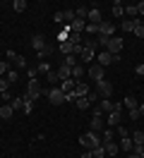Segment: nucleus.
Instances as JSON below:
<instances>
[{
	"label": "nucleus",
	"instance_id": "25",
	"mask_svg": "<svg viewBox=\"0 0 144 158\" xmlns=\"http://www.w3.org/2000/svg\"><path fill=\"white\" fill-rule=\"evenodd\" d=\"M89 153H91V158H106V148H103V144H101V146L91 148Z\"/></svg>",
	"mask_w": 144,
	"mask_h": 158
},
{
	"label": "nucleus",
	"instance_id": "32",
	"mask_svg": "<svg viewBox=\"0 0 144 158\" xmlns=\"http://www.w3.org/2000/svg\"><path fill=\"white\" fill-rule=\"evenodd\" d=\"M72 48H75V46H72L70 41H65V43H60V50H63L65 55H72Z\"/></svg>",
	"mask_w": 144,
	"mask_h": 158
},
{
	"label": "nucleus",
	"instance_id": "7",
	"mask_svg": "<svg viewBox=\"0 0 144 158\" xmlns=\"http://www.w3.org/2000/svg\"><path fill=\"white\" fill-rule=\"evenodd\" d=\"M113 31H115V24H111V22H101L98 24V34L101 36H111L113 39Z\"/></svg>",
	"mask_w": 144,
	"mask_h": 158
},
{
	"label": "nucleus",
	"instance_id": "6",
	"mask_svg": "<svg viewBox=\"0 0 144 158\" xmlns=\"http://www.w3.org/2000/svg\"><path fill=\"white\" fill-rule=\"evenodd\" d=\"M86 94H89V86L79 81V84H75V94H72V98H67V101H77V98H82V96H86Z\"/></svg>",
	"mask_w": 144,
	"mask_h": 158
},
{
	"label": "nucleus",
	"instance_id": "34",
	"mask_svg": "<svg viewBox=\"0 0 144 158\" xmlns=\"http://www.w3.org/2000/svg\"><path fill=\"white\" fill-rule=\"evenodd\" d=\"M50 53H53V48H50V46H46L43 50H38V60H46L48 55H50Z\"/></svg>",
	"mask_w": 144,
	"mask_h": 158
},
{
	"label": "nucleus",
	"instance_id": "14",
	"mask_svg": "<svg viewBox=\"0 0 144 158\" xmlns=\"http://www.w3.org/2000/svg\"><path fill=\"white\" fill-rule=\"evenodd\" d=\"M94 58H96L94 46H84V50H82V62H91Z\"/></svg>",
	"mask_w": 144,
	"mask_h": 158
},
{
	"label": "nucleus",
	"instance_id": "55",
	"mask_svg": "<svg viewBox=\"0 0 144 158\" xmlns=\"http://www.w3.org/2000/svg\"><path fill=\"white\" fill-rule=\"evenodd\" d=\"M0 101H2V96H0Z\"/></svg>",
	"mask_w": 144,
	"mask_h": 158
},
{
	"label": "nucleus",
	"instance_id": "23",
	"mask_svg": "<svg viewBox=\"0 0 144 158\" xmlns=\"http://www.w3.org/2000/svg\"><path fill=\"white\" fill-rule=\"evenodd\" d=\"M137 24H139L137 19H125L120 27H123V31H127V34H130V31H134V27H137Z\"/></svg>",
	"mask_w": 144,
	"mask_h": 158
},
{
	"label": "nucleus",
	"instance_id": "46",
	"mask_svg": "<svg viewBox=\"0 0 144 158\" xmlns=\"http://www.w3.org/2000/svg\"><path fill=\"white\" fill-rule=\"evenodd\" d=\"M142 118V115H139V110L134 108V110H130V120H139Z\"/></svg>",
	"mask_w": 144,
	"mask_h": 158
},
{
	"label": "nucleus",
	"instance_id": "52",
	"mask_svg": "<svg viewBox=\"0 0 144 158\" xmlns=\"http://www.w3.org/2000/svg\"><path fill=\"white\" fill-rule=\"evenodd\" d=\"M137 110H139V115H142V118H144V103H142V106H139V108H137Z\"/></svg>",
	"mask_w": 144,
	"mask_h": 158
},
{
	"label": "nucleus",
	"instance_id": "12",
	"mask_svg": "<svg viewBox=\"0 0 144 158\" xmlns=\"http://www.w3.org/2000/svg\"><path fill=\"white\" fill-rule=\"evenodd\" d=\"M7 58H10V60H15V65H19V67H27V65H29L27 58H24V55H17L15 50H7Z\"/></svg>",
	"mask_w": 144,
	"mask_h": 158
},
{
	"label": "nucleus",
	"instance_id": "4",
	"mask_svg": "<svg viewBox=\"0 0 144 158\" xmlns=\"http://www.w3.org/2000/svg\"><path fill=\"white\" fill-rule=\"evenodd\" d=\"M41 94H43L41 84H38L36 79H31V81H29V86H27V98H29V101H36Z\"/></svg>",
	"mask_w": 144,
	"mask_h": 158
},
{
	"label": "nucleus",
	"instance_id": "5",
	"mask_svg": "<svg viewBox=\"0 0 144 158\" xmlns=\"http://www.w3.org/2000/svg\"><path fill=\"white\" fill-rule=\"evenodd\" d=\"M106 50H108V53H120V50H123V39L113 36V39L106 43Z\"/></svg>",
	"mask_w": 144,
	"mask_h": 158
},
{
	"label": "nucleus",
	"instance_id": "48",
	"mask_svg": "<svg viewBox=\"0 0 144 158\" xmlns=\"http://www.w3.org/2000/svg\"><path fill=\"white\" fill-rule=\"evenodd\" d=\"M108 41H111V36H101V34H98V43H101V46H106Z\"/></svg>",
	"mask_w": 144,
	"mask_h": 158
},
{
	"label": "nucleus",
	"instance_id": "50",
	"mask_svg": "<svg viewBox=\"0 0 144 158\" xmlns=\"http://www.w3.org/2000/svg\"><path fill=\"white\" fill-rule=\"evenodd\" d=\"M134 72H137L139 77H144V65H137V67H134Z\"/></svg>",
	"mask_w": 144,
	"mask_h": 158
},
{
	"label": "nucleus",
	"instance_id": "26",
	"mask_svg": "<svg viewBox=\"0 0 144 158\" xmlns=\"http://www.w3.org/2000/svg\"><path fill=\"white\" fill-rule=\"evenodd\" d=\"M113 15H115V17H123V15H125V7H123L120 0H115V2H113Z\"/></svg>",
	"mask_w": 144,
	"mask_h": 158
},
{
	"label": "nucleus",
	"instance_id": "18",
	"mask_svg": "<svg viewBox=\"0 0 144 158\" xmlns=\"http://www.w3.org/2000/svg\"><path fill=\"white\" fill-rule=\"evenodd\" d=\"M118 125H120V110L108 113V127H118Z\"/></svg>",
	"mask_w": 144,
	"mask_h": 158
},
{
	"label": "nucleus",
	"instance_id": "51",
	"mask_svg": "<svg viewBox=\"0 0 144 158\" xmlns=\"http://www.w3.org/2000/svg\"><path fill=\"white\" fill-rule=\"evenodd\" d=\"M137 12H139V15H144V2H137Z\"/></svg>",
	"mask_w": 144,
	"mask_h": 158
},
{
	"label": "nucleus",
	"instance_id": "40",
	"mask_svg": "<svg viewBox=\"0 0 144 158\" xmlns=\"http://www.w3.org/2000/svg\"><path fill=\"white\" fill-rule=\"evenodd\" d=\"M84 31H86V34H98V24H89V22H86Z\"/></svg>",
	"mask_w": 144,
	"mask_h": 158
},
{
	"label": "nucleus",
	"instance_id": "3",
	"mask_svg": "<svg viewBox=\"0 0 144 158\" xmlns=\"http://www.w3.org/2000/svg\"><path fill=\"white\" fill-rule=\"evenodd\" d=\"M48 98H50V103H53V106H60V103H65V101H67V96L60 91V86H50Z\"/></svg>",
	"mask_w": 144,
	"mask_h": 158
},
{
	"label": "nucleus",
	"instance_id": "42",
	"mask_svg": "<svg viewBox=\"0 0 144 158\" xmlns=\"http://www.w3.org/2000/svg\"><path fill=\"white\" fill-rule=\"evenodd\" d=\"M36 72H43V74H48V72H50V65H48V62H38Z\"/></svg>",
	"mask_w": 144,
	"mask_h": 158
},
{
	"label": "nucleus",
	"instance_id": "36",
	"mask_svg": "<svg viewBox=\"0 0 144 158\" xmlns=\"http://www.w3.org/2000/svg\"><path fill=\"white\" fill-rule=\"evenodd\" d=\"M22 110H24V113H27V115H29V113L34 110V101H29L27 96H24V108H22Z\"/></svg>",
	"mask_w": 144,
	"mask_h": 158
},
{
	"label": "nucleus",
	"instance_id": "33",
	"mask_svg": "<svg viewBox=\"0 0 144 158\" xmlns=\"http://www.w3.org/2000/svg\"><path fill=\"white\" fill-rule=\"evenodd\" d=\"M77 108H79V110H86V108H89V98H86V96L77 98Z\"/></svg>",
	"mask_w": 144,
	"mask_h": 158
},
{
	"label": "nucleus",
	"instance_id": "35",
	"mask_svg": "<svg viewBox=\"0 0 144 158\" xmlns=\"http://www.w3.org/2000/svg\"><path fill=\"white\" fill-rule=\"evenodd\" d=\"M75 15H77V19H86L89 10H86V7H77V10H75Z\"/></svg>",
	"mask_w": 144,
	"mask_h": 158
},
{
	"label": "nucleus",
	"instance_id": "49",
	"mask_svg": "<svg viewBox=\"0 0 144 158\" xmlns=\"http://www.w3.org/2000/svg\"><path fill=\"white\" fill-rule=\"evenodd\" d=\"M36 74H38L36 67H29V79H36Z\"/></svg>",
	"mask_w": 144,
	"mask_h": 158
},
{
	"label": "nucleus",
	"instance_id": "10",
	"mask_svg": "<svg viewBox=\"0 0 144 158\" xmlns=\"http://www.w3.org/2000/svg\"><path fill=\"white\" fill-rule=\"evenodd\" d=\"M86 22H89V24H101V10H96V7H91V10H89V15H86Z\"/></svg>",
	"mask_w": 144,
	"mask_h": 158
},
{
	"label": "nucleus",
	"instance_id": "41",
	"mask_svg": "<svg viewBox=\"0 0 144 158\" xmlns=\"http://www.w3.org/2000/svg\"><path fill=\"white\" fill-rule=\"evenodd\" d=\"M63 65H67V67H75V65H77V58H75V55H65V62H63Z\"/></svg>",
	"mask_w": 144,
	"mask_h": 158
},
{
	"label": "nucleus",
	"instance_id": "39",
	"mask_svg": "<svg viewBox=\"0 0 144 158\" xmlns=\"http://www.w3.org/2000/svg\"><path fill=\"white\" fill-rule=\"evenodd\" d=\"M134 36H139V39H144V24L142 22H139V24H137V27H134V31H132Z\"/></svg>",
	"mask_w": 144,
	"mask_h": 158
},
{
	"label": "nucleus",
	"instance_id": "37",
	"mask_svg": "<svg viewBox=\"0 0 144 158\" xmlns=\"http://www.w3.org/2000/svg\"><path fill=\"white\" fill-rule=\"evenodd\" d=\"M132 144H144V132H134L132 134Z\"/></svg>",
	"mask_w": 144,
	"mask_h": 158
},
{
	"label": "nucleus",
	"instance_id": "21",
	"mask_svg": "<svg viewBox=\"0 0 144 158\" xmlns=\"http://www.w3.org/2000/svg\"><path fill=\"white\" fill-rule=\"evenodd\" d=\"M118 146L123 148V151H127V153H130L134 144H132V139H130V137H123V139H120V141H118Z\"/></svg>",
	"mask_w": 144,
	"mask_h": 158
},
{
	"label": "nucleus",
	"instance_id": "13",
	"mask_svg": "<svg viewBox=\"0 0 144 158\" xmlns=\"http://www.w3.org/2000/svg\"><path fill=\"white\" fill-rule=\"evenodd\" d=\"M31 46L36 48V53L46 48V39H43V34H34V39H31Z\"/></svg>",
	"mask_w": 144,
	"mask_h": 158
},
{
	"label": "nucleus",
	"instance_id": "2",
	"mask_svg": "<svg viewBox=\"0 0 144 158\" xmlns=\"http://www.w3.org/2000/svg\"><path fill=\"white\" fill-rule=\"evenodd\" d=\"M96 96H98V98H111V96H113V84L106 81V79L96 81Z\"/></svg>",
	"mask_w": 144,
	"mask_h": 158
},
{
	"label": "nucleus",
	"instance_id": "24",
	"mask_svg": "<svg viewBox=\"0 0 144 158\" xmlns=\"http://www.w3.org/2000/svg\"><path fill=\"white\" fill-rule=\"evenodd\" d=\"M84 72H86V69H84V65H82V62H77L75 67H72V77H75V79H79V77H84Z\"/></svg>",
	"mask_w": 144,
	"mask_h": 158
},
{
	"label": "nucleus",
	"instance_id": "30",
	"mask_svg": "<svg viewBox=\"0 0 144 158\" xmlns=\"http://www.w3.org/2000/svg\"><path fill=\"white\" fill-rule=\"evenodd\" d=\"M125 15H127L130 19H134V17L139 15V12H137V5H127V7H125Z\"/></svg>",
	"mask_w": 144,
	"mask_h": 158
},
{
	"label": "nucleus",
	"instance_id": "53",
	"mask_svg": "<svg viewBox=\"0 0 144 158\" xmlns=\"http://www.w3.org/2000/svg\"><path fill=\"white\" fill-rule=\"evenodd\" d=\"M82 158H91V153H89V151H86V153H84V156H82Z\"/></svg>",
	"mask_w": 144,
	"mask_h": 158
},
{
	"label": "nucleus",
	"instance_id": "17",
	"mask_svg": "<svg viewBox=\"0 0 144 158\" xmlns=\"http://www.w3.org/2000/svg\"><path fill=\"white\" fill-rule=\"evenodd\" d=\"M96 60H98V65H101V67H106V65H113V55H111L108 50H103V53H101Z\"/></svg>",
	"mask_w": 144,
	"mask_h": 158
},
{
	"label": "nucleus",
	"instance_id": "47",
	"mask_svg": "<svg viewBox=\"0 0 144 158\" xmlns=\"http://www.w3.org/2000/svg\"><path fill=\"white\" fill-rule=\"evenodd\" d=\"M115 129H118V134H120V137H127V129H125L123 125H118V127H115Z\"/></svg>",
	"mask_w": 144,
	"mask_h": 158
},
{
	"label": "nucleus",
	"instance_id": "43",
	"mask_svg": "<svg viewBox=\"0 0 144 158\" xmlns=\"http://www.w3.org/2000/svg\"><path fill=\"white\" fill-rule=\"evenodd\" d=\"M7 86H10V81L5 77H0V94H5V91H7Z\"/></svg>",
	"mask_w": 144,
	"mask_h": 158
},
{
	"label": "nucleus",
	"instance_id": "54",
	"mask_svg": "<svg viewBox=\"0 0 144 158\" xmlns=\"http://www.w3.org/2000/svg\"><path fill=\"white\" fill-rule=\"evenodd\" d=\"M127 158H139V156H137V153H130V156H127Z\"/></svg>",
	"mask_w": 144,
	"mask_h": 158
},
{
	"label": "nucleus",
	"instance_id": "22",
	"mask_svg": "<svg viewBox=\"0 0 144 158\" xmlns=\"http://www.w3.org/2000/svg\"><path fill=\"white\" fill-rule=\"evenodd\" d=\"M123 106L127 110H134V108H139V103H137V98L134 96H127V98H123Z\"/></svg>",
	"mask_w": 144,
	"mask_h": 158
},
{
	"label": "nucleus",
	"instance_id": "15",
	"mask_svg": "<svg viewBox=\"0 0 144 158\" xmlns=\"http://www.w3.org/2000/svg\"><path fill=\"white\" fill-rule=\"evenodd\" d=\"M103 148H106V156H111V158H113L115 153L120 151V146H118L115 141H103Z\"/></svg>",
	"mask_w": 144,
	"mask_h": 158
},
{
	"label": "nucleus",
	"instance_id": "11",
	"mask_svg": "<svg viewBox=\"0 0 144 158\" xmlns=\"http://www.w3.org/2000/svg\"><path fill=\"white\" fill-rule=\"evenodd\" d=\"M55 72H58V77H60V81H67V79H72V67H67V65H60Z\"/></svg>",
	"mask_w": 144,
	"mask_h": 158
},
{
	"label": "nucleus",
	"instance_id": "27",
	"mask_svg": "<svg viewBox=\"0 0 144 158\" xmlns=\"http://www.w3.org/2000/svg\"><path fill=\"white\" fill-rule=\"evenodd\" d=\"M10 106H12V110H22L24 108V96H22V98H12Z\"/></svg>",
	"mask_w": 144,
	"mask_h": 158
},
{
	"label": "nucleus",
	"instance_id": "44",
	"mask_svg": "<svg viewBox=\"0 0 144 158\" xmlns=\"http://www.w3.org/2000/svg\"><path fill=\"white\" fill-rule=\"evenodd\" d=\"M103 141H113V129H103Z\"/></svg>",
	"mask_w": 144,
	"mask_h": 158
},
{
	"label": "nucleus",
	"instance_id": "20",
	"mask_svg": "<svg viewBox=\"0 0 144 158\" xmlns=\"http://www.w3.org/2000/svg\"><path fill=\"white\" fill-rule=\"evenodd\" d=\"M12 115H15V110H12V106H0V120H10L12 118Z\"/></svg>",
	"mask_w": 144,
	"mask_h": 158
},
{
	"label": "nucleus",
	"instance_id": "31",
	"mask_svg": "<svg viewBox=\"0 0 144 158\" xmlns=\"http://www.w3.org/2000/svg\"><path fill=\"white\" fill-rule=\"evenodd\" d=\"M46 81H50V84L55 86L58 81H60V77H58V72H53V69H50V72H48V74H46Z\"/></svg>",
	"mask_w": 144,
	"mask_h": 158
},
{
	"label": "nucleus",
	"instance_id": "8",
	"mask_svg": "<svg viewBox=\"0 0 144 158\" xmlns=\"http://www.w3.org/2000/svg\"><path fill=\"white\" fill-rule=\"evenodd\" d=\"M86 72H89V77L94 79V81H101V79H103V67H101V65H91Z\"/></svg>",
	"mask_w": 144,
	"mask_h": 158
},
{
	"label": "nucleus",
	"instance_id": "1",
	"mask_svg": "<svg viewBox=\"0 0 144 158\" xmlns=\"http://www.w3.org/2000/svg\"><path fill=\"white\" fill-rule=\"evenodd\" d=\"M79 141H82V146H84V148H89V151L103 144V139L98 137L96 132H86V134H82V137H79Z\"/></svg>",
	"mask_w": 144,
	"mask_h": 158
},
{
	"label": "nucleus",
	"instance_id": "19",
	"mask_svg": "<svg viewBox=\"0 0 144 158\" xmlns=\"http://www.w3.org/2000/svg\"><path fill=\"white\" fill-rule=\"evenodd\" d=\"M96 108L101 110V113H113V101H111V98H103Z\"/></svg>",
	"mask_w": 144,
	"mask_h": 158
},
{
	"label": "nucleus",
	"instance_id": "16",
	"mask_svg": "<svg viewBox=\"0 0 144 158\" xmlns=\"http://www.w3.org/2000/svg\"><path fill=\"white\" fill-rule=\"evenodd\" d=\"M84 27H86V19H75L72 24H70V31H72V34H82Z\"/></svg>",
	"mask_w": 144,
	"mask_h": 158
},
{
	"label": "nucleus",
	"instance_id": "45",
	"mask_svg": "<svg viewBox=\"0 0 144 158\" xmlns=\"http://www.w3.org/2000/svg\"><path fill=\"white\" fill-rule=\"evenodd\" d=\"M5 79H7V81H17V72H15V69H10V72H7V74H5Z\"/></svg>",
	"mask_w": 144,
	"mask_h": 158
},
{
	"label": "nucleus",
	"instance_id": "38",
	"mask_svg": "<svg viewBox=\"0 0 144 158\" xmlns=\"http://www.w3.org/2000/svg\"><path fill=\"white\" fill-rule=\"evenodd\" d=\"M10 72V62H5V60H0V77H5Z\"/></svg>",
	"mask_w": 144,
	"mask_h": 158
},
{
	"label": "nucleus",
	"instance_id": "29",
	"mask_svg": "<svg viewBox=\"0 0 144 158\" xmlns=\"http://www.w3.org/2000/svg\"><path fill=\"white\" fill-rule=\"evenodd\" d=\"M12 7H15V12H24L27 10V0H15Z\"/></svg>",
	"mask_w": 144,
	"mask_h": 158
},
{
	"label": "nucleus",
	"instance_id": "28",
	"mask_svg": "<svg viewBox=\"0 0 144 158\" xmlns=\"http://www.w3.org/2000/svg\"><path fill=\"white\" fill-rule=\"evenodd\" d=\"M75 19H77V15L72 10H63V22H70V24H72Z\"/></svg>",
	"mask_w": 144,
	"mask_h": 158
},
{
	"label": "nucleus",
	"instance_id": "9",
	"mask_svg": "<svg viewBox=\"0 0 144 158\" xmlns=\"http://www.w3.org/2000/svg\"><path fill=\"white\" fill-rule=\"evenodd\" d=\"M75 84H77V81H72V79H67V81L60 84V91L65 94L67 98H72V94H75Z\"/></svg>",
	"mask_w": 144,
	"mask_h": 158
}]
</instances>
